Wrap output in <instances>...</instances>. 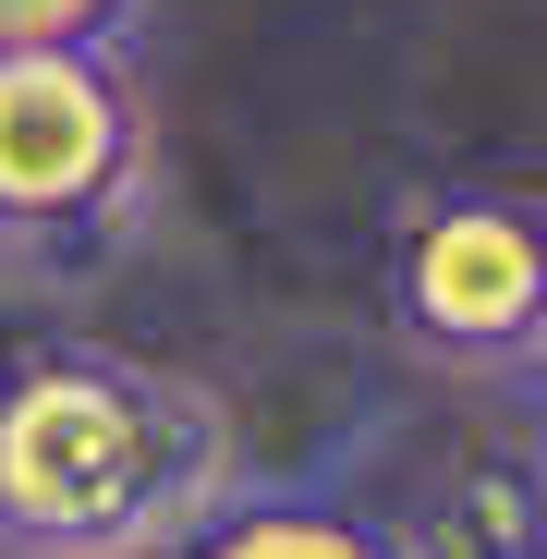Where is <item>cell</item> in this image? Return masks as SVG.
<instances>
[{"mask_svg": "<svg viewBox=\"0 0 547 559\" xmlns=\"http://www.w3.org/2000/svg\"><path fill=\"white\" fill-rule=\"evenodd\" d=\"M243 499L231 402L182 365L49 341L0 378V559H182Z\"/></svg>", "mask_w": 547, "mask_h": 559, "instance_id": "cell-1", "label": "cell"}, {"mask_svg": "<svg viewBox=\"0 0 547 559\" xmlns=\"http://www.w3.org/2000/svg\"><path fill=\"white\" fill-rule=\"evenodd\" d=\"M158 134L122 49H0V243L98 255L146 219Z\"/></svg>", "mask_w": 547, "mask_h": 559, "instance_id": "cell-2", "label": "cell"}, {"mask_svg": "<svg viewBox=\"0 0 547 559\" xmlns=\"http://www.w3.org/2000/svg\"><path fill=\"white\" fill-rule=\"evenodd\" d=\"M390 329L450 378H547V207L450 182L390 231Z\"/></svg>", "mask_w": 547, "mask_h": 559, "instance_id": "cell-3", "label": "cell"}, {"mask_svg": "<svg viewBox=\"0 0 547 559\" xmlns=\"http://www.w3.org/2000/svg\"><path fill=\"white\" fill-rule=\"evenodd\" d=\"M402 559H535L547 547V426L535 438H463L426 462V487L390 499Z\"/></svg>", "mask_w": 547, "mask_h": 559, "instance_id": "cell-4", "label": "cell"}, {"mask_svg": "<svg viewBox=\"0 0 547 559\" xmlns=\"http://www.w3.org/2000/svg\"><path fill=\"white\" fill-rule=\"evenodd\" d=\"M182 559H402L390 511L329 499V487H243Z\"/></svg>", "mask_w": 547, "mask_h": 559, "instance_id": "cell-5", "label": "cell"}, {"mask_svg": "<svg viewBox=\"0 0 547 559\" xmlns=\"http://www.w3.org/2000/svg\"><path fill=\"white\" fill-rule=\"evenodd\" d=\"M146 0H0V49H122Z\"/></svg>", "mask_w": 547, "mask_h": 559, "instance_id": "cell-6", "label": "cell"}, {"mask_svg": "<svg viewBox=\"0 0 547 559\" xmlns=\"http://www.w3.org/2000/svg\"><path fill=\"white\" fill-rule=\"evenodd\" d=\"M535 426H547V378H535Z\"/></svg>", "mask_w": 547, "mask_h": 559, "instance_id": "cell-7", "label": "cell"}, {"mask_svg": "<svg viewBox=\"0 0 547 559\" xmlns=\"http://www.w3.org/2000/svg\"><path fill=\"white\" fill-rule=\"evenodd\" d=\"M535 559H547V547H535Z\"/></svg>", "mask_w": 547, "mask_h": 559, "instance_id": "cell-8", "label": "cell"}]
</instances>
